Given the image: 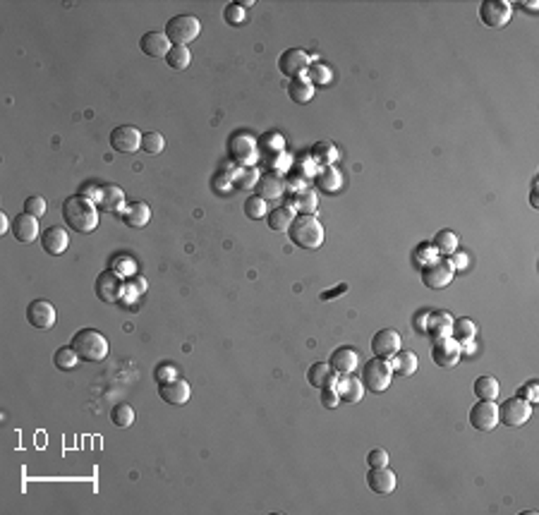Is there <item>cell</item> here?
Returning a JSON list of instances; mask_svg holds the SVG:
<instances>
[{
	"label": "cell",
	"instance_id": "40",
	"mask_svg": "<svg viewBox=\"0 0 539 515\" xmlns=\"http://www.w3.org/2000/svg\"><path fill=\"white\" fill-rule=\"evenodd\" d=\"M317 206H319V199H317V194H314L312 189H304V192H300L298 199H295V204H293V208H300L302 213H314V211H317Z\"/></svg>",
	"mask_w": 539,
	"mask_h": 515
},
{
	"label": "cell",
	"instance_id": "22",
	"mask_svg": "<svg viewBox=\"0 0 539 515\" xmlns=\"http://www.w3.org/2000/svg\"><path fill=\"white\" fill-rule=\"evenodd\" d=\"M96 204L106 213H125V192L115 184H106V187H101Z\"/></svg>",
	"mask_w": 539,
	"mask_h": 515
},
{
	"label": "cell",
	"instance_id": "37",
	"mask_svg": "<svg viewBox=\"0 0 539 515\" xmlns=\"http://www.w3.org/2000/svg\"><path fill=\"white\" fill-rule=\"evenodd\" d=\"M110 420H113V424L120 427V429H128V427H132V422H134L132 405H128V403H120V405H115L113 410H110Z\"/></svg>",
	"mask_w": 539,
	"mask_h": 515
},
{
	"label": "cell",
	"instance_id": "18",
	"mask_svg": "<svg viewBox=\"0 0 539 515\" xmlns=\"http://www.w3.org/2000/svg\"><path fill=\"white\" fill-rule=\"evenodd\" d=\"M41 247L51 256H60V254H65L67 247H70V235H67L65 228L51 226L41 232Z\"/></svg>",
	"mask_w": 539,
	"mask_h": 515
},
{
	"label": "cell",
	"instance_id": "43",
	"mask_svg": "<svg viewBox=\"0 0 539 515\" xmlns=\"http://www.w3.org/2000/svg\"><path fill=\"white\" fill-rule=\"evenodd\" d=\"M223 17H226L228 24H242L245 22V8L242 5H228L226 10H223Z\"/></svg>",
	"mask_w": 539,
	"mask_h": 515
},
{
	"label": "cell",
	"instance_id": "39",
	"mask_svg": "<svg viewBox=\"0 0 539 515\" xmlns=\"http://www.w3.org/2000/svg\"><path fill=\"white\" fill-rule=\"evenodd\" d=\"M142 149L147 154H152V156H156V154H161L166 149V139H163L161 132H147L142 134Z\"/></svg>",
	"mask_w": 539,
	"mask_h": 515
},
{
	"label": "cell",
	"instance_id": "44",
	"mask_svg": "<svg viewBox=\"0 0 539 515\" xmlns=\"http://www.w3.org/2000/svg\"><path fill=\"white\" fill-rule=\"evenodd\" d=\"M237 182H235V187H240V189H247V187H252V184H256L259 182V175H256L254 168H247V171H242L240 175H237Z\"/></svg>",
	"mask_w": 539,
	"mask_h": 515
},
{
	"label": "cell",
	"instance_id": "53",
	"mask_svg": "<svg viewBox=\"0 0 539 515\" xmlns=\"http://www.w3.org/2000/svg\"><path fill=\"white\" fill-rule=\"evenodd\" d=\"M346 290H348V285H338V288L331 290V293H328V290H326V293H322V300H336V295L346 293Z\"/></svg>",
	"mask_w": 539,
	"mask_h": 515
},
{
	"label": "cell",
	"instance_id": "6",
	"mask_svg": "<svg viewBox=\"0 0 539 515\" xmlns=\"http://www.w3.org/2000/svg\"><path fill=\"white\" fill-rule=\"evenodd\" d=\"M530 415H532V403H527L525 398H520V396L508 398V400H503L501 407H499V422L511 427V429L523 427L527 420H530Z\"/></svg>",
	"mask_w": 539,
	"mask_h": 515
},
{
	"label": "cell",
	"instance_id": "51",
	"mask_svg": "<svg viewBox=\"0 0 539 515\" xmlns=\"http://www.w3.org/2000/svg\"><path fill=\"white\" fill-rule=\"evenodd\" d=\"M80 194H82V197H86V199H91V202H96V199H99V194H101V187H99V184H84V187L80 189Z\"/></svg>",
	"mask_w": 539,
	"mask_h": 515
},
{
	"label": "cell",
	"instance_id": "30",
	"mask_svg": "<svg viewBox=\"0 0 539 515\" xmlns=\"http://www.w3.org/2000/svg\"><path fill=\"white\" fill-rule=\"evenodd\" d=\"M451 326H453V319L448 312H434L427 317V333L431 338L451 336Z\"/></svg>",
	"mask_w": 539,
	"mask_h": 515
},
{
	"label": "cell",
	"instance_id": "9",
	"mask_svg": "<svg viewBox=\"0 0 539 515\" xmlns=\"http://www.w3.org/2000/svg\"><path fill=\"white\" fill-rule=\"evenodd\" d=\"M96 295H99V300H104V302L118 304L120 300H123V295H125L123 276H120L118 271H113V269L99 274V278H96Z\"/></svg>",
	"mask_w": 539,
	"mask_h": 515
},
{
	"label": "cell",
	"instance_id": "19",
	"mask_svg": "<svg viewBox=\"0 0 539 515\" xmlns=\"http://www.w3.org/2000/svg\"><path fill=\"white\" fill-rule=\"evenodd\" d=\"M139 48L147 53L149 58H166L168 51L173 48L171 38L166 36V32H147L139 38Z\"/></svg>",
	"mask_w": 539,
	"mask_h": 515
},
{
	"label": "cell",
	"instance_id": "20",
	"mask_svg": "<svg viewBox=\"0 0 539 515\" xmlns=\"http://www.w3.org/2000/svg\"><path fill=\"white\" fill-rule=\"evenodd\" d=\"M396 472L393 470H388V465L386 468H372L367 472V487L372 489L374 494H391L393 489H396Z\"/></svg>",
	"mask_w": 539,
	"mask_h": 515
},
{
	"label": "cell",
	"instance_id": "17",
	"mask_svg": "<svg viewBox=\"0 0 539 515\" xmlns=\"http://www.w3.org/2000/svg\"><path fill=\"white\" fill-rule=\"evenodd\" d=\"M158 396H161L163 403H168V405H184V403L189 400V396H192V388H189V383L184 381V379H173V381H166V383H158Z\"/></svg>",
	"mask_w": 539,
	"mask_h": 515
},
{
	"label": "cell",
	"instance_id": "36",
	"mask_svg": "<svg viewBox=\"0 0 539 515\" xmlns=\"http://www.w3.org/2000/svg\"><path fill=\"white\" fill-rule=\"evenodd\" d=\"M77 362H80V355L75 352V348H60L56 350V355H53V364H56L58 369H62V372H70V369L77 367Z\"/></svg>",
	"mask_w": 539,
	"mask_h": 515
},
{
	"label": "cell",
	"instance_id": "3",
	"mask_svg": "<svg viewBox=\"0 0 539 515\" xmlns=\"http://www.w3.org/2000/svg\"><path fill=\"white\" fill-rule=\"evenodd\" d=\"M72 348L80 355V359L84 362H101V359L108 357V341L101 331L96 328H80V331L72 336Z\"/></svg>",
	"mask_w": 539,
	"mask_h": 515
},
{
	"label": "cell",
	"instance_id": "32",
	"mask_svg": "<svg viewBox=\"0 0 539 515\" xmlns=\"http://www.w3.org/2000/svg\"><path fill=\"white\" fill-rule=\"evenodd\" d=\"M123 218L130 228H144L149 223V218H152V208H149L147 202H137L123 213Z\"/></svg>",
	"mask_w": 539,
	"mask_h": 515
},
{
	"label": "cell",
	"instance_id": "31",
	"mask_svg": "<svg viewBox=\"0 0 539 515\" xmlns=\"http://www.w3.org/2000/svg\"><path fill=\"white\" fill-rule=\"evenodd\" d=\"M288 94L295 104H309L314 99V84L307 80V77H295L288 86Z\"/></svg>",
	"mask_w": 539,
	"mask_h": 515
},
{
	"label": "cell",
	"instance_id": "23",
	"mask_svg": "<svg viewBox=\"0 0 539 515\" xmlns=\"http://www.w3.org/2000/svg\"><path fill=\"white\" fill-rule=\"evenodd\" d=\"M341 396V400L346 403H359L364 398V383L362 379L352 376V374H346V376L336 379V386H333Z\"/></svg>",
	"mask_w": 539,
	"mask_h": 515
},
{
	"label": "cell",
	"instance_id": "27",
	"mask_svg": "<svg viewBox=\"0 0 539 515\" xmlns=\"http://www.w3.org/2000/svg\"><path fill=\"white\" fill-rule=\"evenodd\" d=\"M283 189H285V184H283V180L278 178V175H271V173H266V175H259V182H256V194H259L261 199H278L280 194H283Z\"/></svg>",
	"mask_w": 539,
	"mask_h": 515
},
{
	"label": "cell",
	"instance_id": "5",
	"mask_svg": "<svg viewBox=\"0 0 539 515\" xmlns=\"http://www.w3.org/2000/svg\"><path fill=\"white\" fill-rule=\"evenodd\" d=\"M202 32V24L194 14H176L168 19L166 24V36L171 38L173 46H187Z\"/></svg>",
	"mask_w": 539,
	"mask_h": 515
},
{
	"label": "cell",
	"instance_id": "14",
	"mask_svg": "<svg viewBox=\"0 0 539 515\" xmlns=\"http://www.w3.org/2000/svg\"><path fill=\"white\" fill-rule=\"evenodd\" d=\"M56 319H58L56 307H53L48 300H32V302H29L27 322L32 324L34 328H38V331H48V328H53Z\"/></svg>",
	"mask_w": 539,
	"mask_h": 515
},
{
	"label": "cell",
	"instance_id": "12",
	"mask_svg": "<svg viewBox=\"0 0 539 515\" xmlns=\"http://www.w3.org/2000/svg\"><path fill=\"white\" fill-rule=\"evenodd\" d=\"M470 424L477 431H494L499 427V405L494 400H479L470 410Z\"/></svg>",
	"mask_w": 539,
	"mask_h": 515
},
{
	"label": "cell",
	"instance_id": "38",
	"mask_svg": "<svg viewBox=\"0 0 539 515\" xmlns=\"http://www.w3.org/2000/svg\"><path fill=\"white\" fill-rule=\"evenodd\" d=\"M266 199H261L259 194H252V197H247L245 199V216L247 218H264L266 216Z\"/></svg>",
	"mask_w": 539,
	"mask_h": 515
},
{
	"label": "cell",
	"instance_id": "10",
	"mask_svg": "<svg viewBox=\"0 0 539 515\" xmlns=\"http://www.w3.org/2000/svg\"><path fill=\"white\" fill-rule=\"evenodd\" d=\"M511 3H506V0H484L479 5V19L489 29H503L511 22Z\"/></svg>",
	"mask_w": 539,
	"mask_h": 515
},
{
	"label": "cell",
	"instance_id": "11",
	"mask_svg": "<svg viewBox=\"0 0 539 515\" xmlns=\"http://www.w3.org/2000/svg\"><path fill=\"white\" fill-rule=\"evenodd\" d=\"M460 355H463V345L455 341V338H451V336L434 338V345H431V359H434L439 367H453V364H458Z\"/></svg>",
	"mask_w": 539,
	"mask_h": 515
},
{
	"label": "cell",
	"instance_id": "46",
	"mask_svg": "<svg viewBox=\"0 0 539 515\" xmlns=\"http://www.w3.org/2000/svg\"><path fill=\"white\" fill-rule=\"evenodd\" d=\"M338 182H341V175H338L333 168H328V173H324L322 178H319V184H322L324 189H338Z\"/></svg>",
	"mask_w": 539,
	"mask_h": 515
},
{
	"label": "cell",
	"instance_id": "26",
	"mask_svg": "<svg viewBox=\"0 0 539 515\" xmlns=\"http://www.w3.org/2000/svg\"><path fill=\"white\" fill-rule=\"evenodd\" d=\"M417 355L412 350H400L398 355L391 357V369L393 376H412L417 372Z\"/></svg>",
	"mask_w": 539,
	"mask_h": 515
},
{
	"label": "cell",
	"instance_id": "45",
	"mask_svg": "<svg viewBox=\"0 0 539 515\" xmlns=\"http://www.w3.org/2000/svg\"><path fill=\"white\" fill-rule=\"evenodd\" d=\"M367 465H369V468H386V465H388V453L383 448H374L372 453L367 455Z\"/></svg>",
	"mask_w": 539,
	"mask_h": 515
},
{
	"label": "cell",
	"instance_id": "15",
	"mask_svg": "<svg viewBox=\"0 0 539 515\" xmlns=\"http://www.w3.org/2000/svg\"><path fill=\"white\" fill-rule=\"evenodd\" d=\"M400 333L396 328H381L376 336L372 338V352L374 357L381 359H391L393 355L400 352Z\"/></svg>",
	"mask_w": 539,
	"mask_h": 515
},
{
	"label": "cell",
	"instance_id": "55",
	"mask_svg": "<svg viewBox=\"0 0 539 515\" xmlns=\"http://www.w3.org/2000/svg\"><path fill=\"white\" fill-rule=\"evenodd\" d=\"M5 230H8V216L0 213V232H5Z\"/></svg>",
	"mask_w": 539,
	"mask_h": 515
},
{
	"label": "cell",
	"instance_id": "8",
	"mask_svg": "<svg viewBox=\"0 0 539 515\" xmlns=\"http://www.w3.org/2000/svg\"><path fill=\"white\" fill-rule=\"evenodd\" d=\"M453 274L455 269L451 266L448 259H434L422 266V283L431 290H444L453 280Z\"/></svg>",
	"mask_w": 539,
	"mask_h": 515
},
{
	"label": "cell",
	"instance_id": "29",
	"mask_svg": "<svg viewBox=\"0 0 539 515\" xmlns=\"http://www.w3.org/2000/svg\"><path fill=\"white\" fill-rule=\"evenodd\" d=\"M475 396H477L479 400H496V398L501 396V383H499V379L492 376V374L479 376L477 381H475Z\"/></svg>",
	"mask_w": 539,
	"mask_h": 515
},
{
	"label": "cell",
	"instance_id": "54",
	"mask_svg": "<svg viewBox=\"0 0 539 515\" xmlns=\"http://www.w3.org/2000/svg\"><path fill=\"white\" fill-rule=\"evenodd\" d=\"M530 204L532 208H539V202H537V178L532 180V192H530Z\"/></svg>",
	"mask_w": 539,
	"mask_h": 515
},
{
	"label": "cell",
	"instance_id": "35",
	"mask_svg": "<svg viewBox=\"0 0 539 515\" xmlns=\"http://www.w3.org/2000/svg\"><path fill=\"white\" fill-rule=\"evenodd\" d=\"M166 62L173 70H187L189 62H192V53H189L187 46H173L166 56Z\"/></svg>",
	"mask_w": 539,
	"mask_h": 515
},
{
	"label": "cell",
	"instance_id": "16",
	"mask_svg": "<svg viewBox=\"0 0 539 515\" xmlns=\"http://www.w3.org/2000/svg\"><path fill=\"white\" fill-rule=\"evenodd\" d=\"M278 67L285 77H302V72L309 70V56L302 48H290L278 58Z\"/></svg>",
	"mask_w": 539,
	"mask_h": 515
},
{
	"label": "cell",
	"instance_id": "33",
	"mask_svg": "<svg viewBox=\"0 0 539 515\" xmlns=\"http://www.w3.org/2000/svg\"><path fill=\"white\" fill-rule=\"evenodd\" d=\"M475 336H477V326L470 319H455L453 326H451V338H455L460 345L475 341Z\"/></svg>",
	"mask_w": 539,
	"mask_h": 515
},
{
	"label": "cell",
	"instance_id": "47",
	"mask_svg": "<svg viewBox=\"0 0 539 515\" xmlns=\"http://www.w3.org/2000/svg\"><path fill=\"white\" fill-rule=\"evenodd\" d=\"M173 379H178V369L176 367H171V364H163V367L156 369V381L158 383L173 381Z\"/></svg>",
	"mask_w": 539,
	"mask_h": 515
},
{
	"label": "cell",
	"instance_id": "13",
	"mask_svg": "<svg viewBox=\"0 0 539 515\" xmlns=\"http://www.w3.org/2000/svg\"><path fill=\"white\" fill-rule=\"evenodd\" d=\"M110 147L120 154H134L142 149V132L134 125H118L110 132Z\"/></svg>",
	"mask_w": 539,
	"mask_h": 515
},
{
	"label": "cell",
	"instance_id": "28",
	"mask_svg": "<svg viewBox=\"0 0 539 515\" xmlns=\"http://www.w3.org/2000/svg\"><path fill=\"white\" fill-rule=\"evenodd\" d=\"M293 221H295L293 206H276V208H271V213H266V223H269V228L276 232H285Z\"/></svg>",
	"mask_w": 539,
	"mask_h": 515
},
{
	"label": "cell",
	"instance_id": "41",
	"mask_svg": "<svg viewBox=\"0 0 539 515\" xmlns=\"http://www.w3.org/2000/svg\"><path fill=\"white\" fill-rule=\"evenodd\" d=\"M331 67L328 65H309V70H307V80L312 82L314 86H324V84H328L331 82Z\"/></svg>",
	"mask_w": 539,
	"mask_h": 515
},
{
	"label": "cell",
	"instance_id": "21",
	"mask_svg": "<svg viewBox=\"0 0 539 515\" xmlns=\"http://www.w3.org/2000/svg\"><path fill=\"white\" fill-rule=\"evenodd\" d=\"M328 364H331V369L338 374V376H346V374H352L357 369L359 364V355L355 348H338L333 350L331 359H328Z\"/></svg>",
	"mask_w": 539,
	"mask_h": 515
},
{
	"label": "cell",
	"instance_id": "1",
	"mask_svg": "<svg viewBox=\"0 0 539 515\" xmlns=\"http://www.w3.org/2000/svg\"><path fill=\"white\" fill-rule=\"evenodd\" d=\"M62 218L77 232H94L96 226H99L96 204L91 199L82 197V194H75V197L62 202Z\"/></svg>",
	"mask_w": 539,
	"mask_h": 515
},
{
	"label": "cell",
	"instance_id": "49",
	"mask_svg": "<svg viewBox=\"0 0 539 515\" xmlns=\"http://www.w3.org/2000/svg\"><path fill=\"white\" fill-rule=\"evenodd\" d=\"M338 403H341V396H338L336 388H324V393H322V405H324V407H336Z\"/></svg>",
	"mask_w": 539,
	"mask_h": 515
},
{
	"label": "cell",
	"instance_id": "34",
	"mask_svg": "<svg viewBox=\"0 0 539 515\" xmlns=\"http://www.w3.org/2000/svg\"><path fill=\"white\" fill-rule=\"evenodd\" d=\"M434 250L444 256L455 254V250H458V235L453 230H439L434 237Z\"/></svg>",
	"mask_w": 539,
	"mask_h": 515
},
{
	"label": "cell",
	"instance_id": "4",
	"mask_svg": "<svg viewBox=\"0 0 539 515\" xmlns=\"http://www.w3.org/2000/svg\"><path fill=\"white\" fill-rule=\"evenodd\" d=\"M391 381H393V369H391V362H388V359L374 357L364 364V369H362L364 391L386 393V388L391 386Z\"/></svg>",
	"mask_w": 539,
	"mask_h": 515
},
{
	"label": "cell",
	"instance_id": "24",
	"mask_svg": "<svg viewBox=\"0 0 539 515\" xmlns=\"http://www.w3.org/2000/svg\"><path fill=\"white\" fill-rule=\"evenodd\" d=\"M12 235L17 242L22 245H29L38 237V221L29 213H19L17 218L12 221Z\"/></svg>",
	"mask_w": 539,
	"mask_h": 515
},
{
	"label": "cell",
	"instance_id": "42",
	"mask_svg": "<svg viewBox=\"0 0 539 515\" xmlns=\"http://www.w3.org/2000/svg\"><path fill=\"white\" fill-rule=\"evenodd\" d=\"M24 213H29V216H34V218H41L43 213H46V199L29 197L27 202H24Z\"/></svg>",
	"mask_w": 539,
	"mask_h": 515
},
{
	"label": "cell",
	"instance_id": "7",
	"mask_svg": "<svg viewBox=\"0 0 539 515\" xmlns=\"http://www.w3.org/2000/svg\"><path fill=\"white\" fill-rule=\"evenodd\" d=\"M256 139L252 137V134L247 132H237L230 137V142H228V152H230V158L235 163H240V166L245 168H252L256 163Z\"/></svg>",
	"mask_w": 539,
	"mask_h": 515
},
{
	"label": "cell",
	"instance_id": "25",
	"mask_svg": "<svg viewBox=\"0 0 539 515\" xmlns=\"http://www.w3.org/2000/svg\"><path fill=\"white\" fill-rule=\"evenodd\" d=\"M336 379H338V374L333 372L328 362L312 364V367H309V372H307L309 386L319 388V391H324V388H333V386H336Z\"/></svg>",
	"mask_w": 539,
	"mask_h": 515
},
{
	"label": "cell",
	"instance_id": "2",
	"mask_svg": "<svg viewBox=\"0 0 539 515\" xmlns=\"http://www.w3.org/2000/svg\"><path fill=\"white\" fill-rule=\"evenodd\" d=\"M288 232H290V242L302 247V250H317L324 242V226L317 221L314 213H300V216H295Z\"/></svg>",
	"mask_w": 539,
	"mask_h": 515
},
{
	"label": "cell",
	"instance_id": "50",
	"mask_svg": "<svg viewBox=\"0 0 539 515\" xmlns=\"http://www.w3.org/2000/svg\"><path fill=\"white\" fill-rule=\"evenodd\" d=\"M125 290H128L130 295H132V293H137V298H139V295H142L144 290H147V283H144V278H142V276H137V280H132V283H128V285H125Z\"/></svg>",
	"mask_w": 539,
	"mask_h": 515
},
{
	"label": "cell",
	"instance_id": "52",
	"mask_svg": "<svg viewBox=\"0 0 539 515\" xmlns=\"http://www.w3.org/2000/svg\"><path fill=\"white\" fill-rule=\"evenodd\" d=\"M451 266H453V269H465V266H468V254H451Z\"/></svg>",
	"mask_w": 539,
	"mask_h": 515
},
{
	"label": "cell",
	"instance_id": "48",
	"mask_svg": "<svg viewBox=\"0 0 539 515\" xmlns=\"http://www.w3.org/2000/svg\"><path fill=\"white\" fill-rule=\"evenodd\" d=\"M539 383L537 381H530L527 386H523L520 391H518V396L520 398H525L527 403H537V398H539Z\"/></svg>",
	"mask_w": 539,
	"mask_h": 515
}]
</instances>
